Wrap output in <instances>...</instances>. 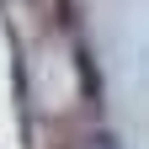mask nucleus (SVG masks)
<instances>
[{
    "instance_id": "obj_1",
    "label": "nucleus",
    "mask_w": 149,
    "mask_h": 149,
    "mask_svg": "<svg viewBox=\"0 0 149 149\" xmlns=\"http://www.w3.org/2000/svg\"><path fill=\"white\" fill-rule=\"evenodd\" d=\"M85 149H117V144H112V133H91V139H85Z\"/></svg>"
}]
</instances>
